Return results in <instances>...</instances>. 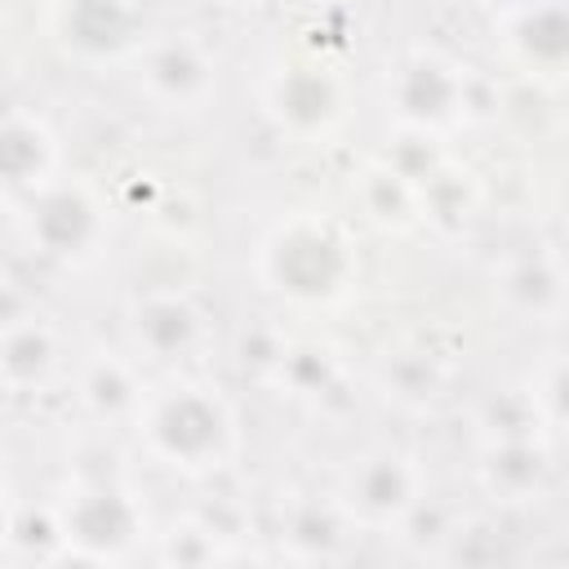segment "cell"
Masks as SVG:
<instances>
[{
	"label": "cell",
	"mask_w": 569,
	"mask_h": 569,
	"mask_svg": "<svg viewBox=\"0 0 569 569\" xmlns=\"http://www.w3.org/2000/svg\"><path fill=\"white\" fill-rule=\"evenodd\" d=\"M84 4L93 9V22H71L67 27L76 44L107 53V49H116V44L129 40V9L120 0H84Z\"/></svg>",
	"instance_id": "obj_6"
},
{
	"label": "cell",
	"mask_w": 569,
	"mask_h": 569,
	"mask_svg": "<svg viewBox=\"0 0 569 569\" xmlns=\"http://www.w3.org/2000/svg\"><path fill=\"white\" fill-rule=\"evenodd\" d=\"M138 333L156 351H173V347H187V338L196 333V316L178 298H156L147 302V311H138Z\"/></svg>",
	"instance_id": "obj_4"
},
{
	"label": "cell",
	"mask_w": 569,
	"mask_h": 569,
	"mask_svg": "<svg viewBox=\"0 0 569 569\" xmlns=\"http://www.w3.org/2000/svg\"><path fill=\"white\" fill-rule=\"evenodd\" d=\"M356 502L365 516H396L413 502V485L396 458H373L360 467V480L351 485Z\"/></svg>",
	"instance_id": "obj_3"
},
{
	"label": "cell",
	"mask_w": 569,
	"mask_h": 569,
	"mask_svg": "<svg viewBox=\"0 0 569 569\" xmlns=\"http://www.w3.org/2000/svg\"><path fill=\"white\" fill-rule=\"evenodd\" d=\"M151 445L160 458H169L173 467H209L222 453L227 440V413L218 400L196 396L191 387H182L178 396H169L156 413H151Z\"/></svg>",
	"instance_id": "obj_1"
},
{
	"label": "cell",
	"mask_w": 569,
	"mask_h": 569,
	"mask_svg": "<svg viewBox=\"0 0 569 569\" xmlns=\"http://www.w3.org/2000/svg\"><path fill=\"white\" fill-rule=\"evenodd\" d=\"M227 4H253V0H227Z\"/></svg>",
	"instance_id": "obj_7"
},
{
	"label": "cell",
	"mask_w": 569,
	"mask_h": 569,
	"mask_svg": "<svg viewBox=\"0 0 569 569\" xmlns=\"http://www.w3.org/2000/svg\"><path fill=\"white\" fill-rule=\"evenodd\" d=\"M44 160V133L31 124H4L0 129V178L4 182H27L40 173Z\"/></svg>",
	"instance_id": "obj_5"
},
{
	"label": "cell",
	"mask_w": 569,
	"mask_h": 569,
	"mask_svg": "<svg viewBox=\"0 0 569 569\" xmlns=\"http://www.w3.org/2000/svg\"><path fill=\"white\" fill-rule=\"evenodd\" d=\"M62 538L93 547V556H111L120 542L133 538V516L116 493H84V502H76V516H67Z\"/></svg>",
	"instance_id": "obj_2"
}]
</instances>
